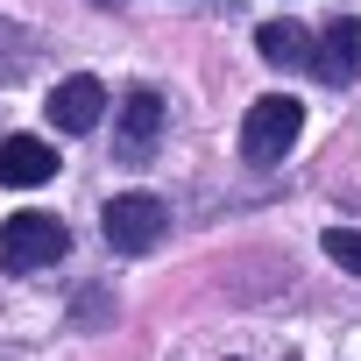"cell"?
Wrapping results in <instances>:
<instances>
[{"mask_svg":"<svg viewBox=\"0 0 361 361\" xmlns=\"http://www.w3.org/2000/svg\"><path fill=\"white\" fill-rule=\"evenodd\" d=\"M99 234H106L114 255H149V248L170 234V206H163L156 192H121V199H106Z\"/></svg>","mask_w":361,"mask_h":361,"instance_id":"6da1fadb","label":"cell"},{"mask_svg":"<svg viewBox=\"0 0 361 361\" xmlns=\"http://www.w3.org/2000/svg\"><path fill=\"white\" fill-rule=\"evenodd\" d=\"M64 248H71V234H64L57 213H15L8 227H0V269H15V276L64 262Z\"/></svg>","mask_w":361,"mask_h":361,"instance_id":"7a4b0ae2","label":"cell"},{"mask_svg":"<svg viewBox=\"0 0 361 361\" xmlns=\"http://www.w3.org/2000/svg\"><path fill=\"white\" fill-rule=\"evenodd\" d=\"M305 135V106L290 99V92H262L255 106H248V121H241V156L248 163H283V149Z\"/></svg>","mask_w":361,"mask_h":361,"instance_id":"3957f363","label":"cell"},{"mask_svg":"<svg viewBox=\"0 0 361 361\" xmlns=\"http://www.w3.org/2000/svg\"><path fill=\"white\" fill-rule=\"evenodd\" d=\"M163 142V92L156 85H135L121 99V121H114V156L121 163H149Z\"/></svg>","mask_w":361,"mask_h":361,"instance_id":"277c9868","label":"cell"},{"mask_svg":"<svg viewBox=\"0 0 361 361\" xmlns=\"http://www.w3.org/2000/svg\"><path fill=\"white\" fill-rule=\"evenodd\" d=\"M305 71H312L319 85H354V78H361V22H354V15L326 22V29L312 36V57H305Z\"/></svg>","mask_w":361,"mask_h":361,"instance_id":"5b68a950","label":"cell"},{"mask_svg":"<svg viewBox=\"0 0 361 361\" xmlns=\"http://www.w3.org/2000/svg\"><path fill=\"white\" fill-rule=\"evenodd\" d=\"M99 106H106V85L78 71V78H64V85L50 92V106H43V114H50L64 135H92V128H99Z\"/></svg>","mask_w":361,"mask_h":361,"instance_id":"8992f818","label":"cell"},{"mask_svg":"<svg viewBox=\"0 0 361 361\" xmlns=\"http://www.w3.org/2000/svg\"><path fill=\"white\" fill-rule=\"evenodd\" d=\"M50 177H57V149L50 142H36V135H8L0 142V185L29 192V185H50Z\"/></svg>","mask_w":361,"mask_h":361,"instance_id":"52a82bcc","label":"cell"},{"mask_svg":"<svg viewBox=\"0 0 361 361\" xmlns=\"http://www.w3.org/2000/svg\"><path fill=\"white\" fill-rule=\"evenodd\" d=\"M255 50H262V64H276V71H298L305 57H312V36H305V22H262L255 29Z\"/></svg>","mask_w":361,"mask_h":361,"instance_id":"ba28073f","label":"cell"},{"mask_svg":"<svg viewBox=\"0 0 361 361\" xmlns=\"http://www.w3.org/2000/svg\"><path fill=\"white\" fill-rule=\"evenodd\" d=\"M29 64H36V36L22 22H0V85L29 78Z\"/></svg>","mask_w":361,"mask_h":361,"instance_id":"9c48e42d","label":"cell"},{"mask_svg":"<svg viewBox=\"0 0 361 361\" xmlns=\"http://www.w3.org/2000/svg\"><path fill=\"white\" fill-rule=\"evenodd\" d=\"M347 276H361V227H326V241H319Z\"/></svg>","mask_w":361,"mask_h":361,"instance_id":"30bf717a","label":"cell"},{"mask_svg":"<svg viewBox=\"0 0 361 361\" xmlns=\"http://www.w3.org/2000/svg\"><path fill=\"white\" fill-rule=\"evenodd\" d=\"M99 8H114V0H99Z\"/></svg>","mask_w":361,"mask_h":361,"instance_id":"8fae6325","label":"cell"}]
</instances>
